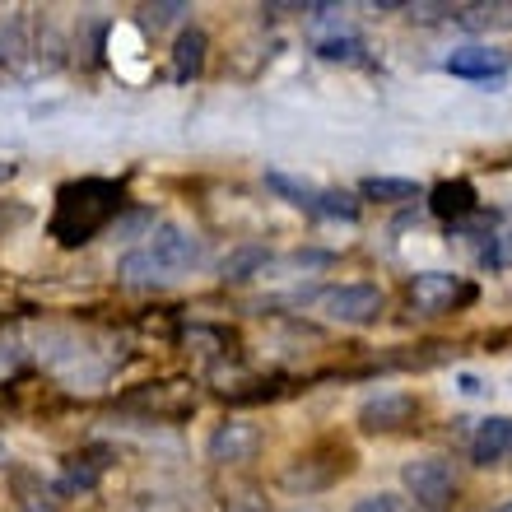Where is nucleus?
<instances>
[{
  "mask_svg": "<svg viewBox=\"0 0 512 512\" xmlns=\"http://www.w3.org/2000/svg\"><path fill=\"white\" fill-rule=\"evenodd\" d=\"M149 24H173V19H182V14H191V5H149Z\"/></svg>",
  "mask_w": 512,
  "mask_h": 512,
  "instance_id": "6ab92c4d",
  "label": "nucleus"
},
{
  "mask_svg": "<svg viewBox=\"0 0 512 512\" xmlns=\"http://www.w3.org/2000/svg\"><path fill=\"white\" fill-rule=\"evenodd\" d=\"M494 512H512V499H508V503H499V508H494Z\"/></svg>",
  "mask_w": 512,
  "mask_h": 512,
  "instance_id": "5701e85b",
  "label": "nucleus"
},
{
  "mask_svg": "<svg viewBox=\"0 0 512 512\" xmlns=\"http://www.w3.org/2000/svg\"><path fill=\"white\" fill-rule=\"evenodd\" d=\"M508 247H512V233H508Z\"/></svg>",
  "mask_w": 512,
  "mask_h": 512,
  "instance_id": "b1692460",
  "label": "nucleus"
},
{
  "mask_svg": "<svg viewBox=\"0 0 512 512\" xmlns=\"http://www.w3.org/2000/svg\"><path fill=\"white\" fill-rule=\"evenodd\" d=\"M98 471H103V461H70V471H66V480H61V489L66 494H75V489H94L98 485Z\"/></svg>",
  "mask_w": 512,
  "mask_h": 512,
  "instance_id": "dca6fc26",
  "label": "nucleus"
},
{
  "mask_svg": "<svg viewBox=\"0 0 512 512\" xmlns=\"http://www.w3.org/2000/svg\"><path fill=\"white\" fill-rule=\"evenodd\" d=\"M24 512H56V503H52V499H42V494H38V499H28V503H24Z\"/></svg>",
  "mask_w": 512,
  "mask_h": 512,
  "instance_id": "aec40b11",
  "label": "nucleus"
},
{
  "mask_svg": "<svg viewBox=\"0 0 512 512\" xmlns=\"http://www.w3.org/2000/svg\"><path fill=\"white\" fill-rule=\"evenodd\" d=\"M401 480H405V489L415 494L419 508H429V512L447 508V499L457 494V475H452V466H447L443 457L410 461V466L401 471Z\"/></svg>",
  "mask_w": 512,
  "mask_h": 512,
  "instance_id": "7ed1b4c3",
  "label": "nucleus"
},
{
  "mask_svg": "<svg viewBox=\"0 0 512 512\" xmlns=\"http://www.w3.org/2000/svg\"><path fill=\"white\" fill-rule=\"evenodd\" d=\"M368 196V201H387V205H396V201H415L419 196V187L410 182V177H368L364 187H359Z\"/></svg>",
  "mask_w": 512,
  "mask_h": 512,
  "instance_id": "ddd939ff",
  "label": "nucleus"
},
{
  "mask_svg": "<svg viewBox=\"0 0 512 512\" xmlns=\"http://www.w3.org/2000/svg\"><path fill=\"white\" fill-rule=\"evenodd\" d=\"M508 443H512V419L508 415H489L471 438V461L475 466H499L508 457Z\"/></svg>",
  "mask_w": 512,
  "mask_h": 512,
  "instance_id": "1a4fd4ad",
  "label": "nucleus"
},
{
  "mask_svg": "<svg viewBox=\"0 0 512 512\" xmlns=\"http://www.w3.org/2000/svg\"><path fill=\"white\" fill-rule=\"evenodd\" d=\"M256 447H261V429L247 424V419H229V424H219V429L210 433L205 452H210V461H219V466H243V461L256 457Z\"/></svg>",
  "mask_w": 512,
  "mask_h": 512,
  "instance_id": "423d86ee",
  "label": "nucleus"
},
{
  "mask_svg": "<svg viewBox=\"0 0 512 512\" xmlns=\"http://www.w3.org/2000/svg\"><path fill=\"white\" fill-rule=\"evenodd\" d=\"M154 261H159L168 275H187L191 266H201V256H205V247H201V238L196 233H187V229H177V224H163L154 238H149V247H145Z\"/></svg>",
  "mask_w": 512,
  "mask_h": 512,
  "instance_id": "20e7f679",
  "label": "nucleus"
},
{
  "mask_svg": "<svg viewBox=\"0 0 512 512\" xmlns=\"http://www.w3.org/2000/svg\"><path fill=\"white\" fill-rule=\"evenodd\" d=\"M266 182H270L275 191H280V196H289V201H294L298 210H308V215H317V196H322L317 187H308V182H294V177H284V173H270Z\"/></svg>",
  "mask_w": 512,
  "mask_h": 512,
  "instance_id": "2eb2a0df",
  "label": "nucleus"
},
{
  "mask_svg": "<svg viewBox=\"0 0 512 512\" xmlns=\"http://www.w3.org/2000/svg\"><path fill=\"white\" fill-rule=\"evenodd\" d=\"M117 275H122V284L126 289H159V284H168L173 275L154 261V256L140 247V252H131V256H122V266H117Z\"/></svg>",
  "mask_w": 512,
  "mask_h": 512,
  "instance_id": "f8f14e48",
  "label": "nucleus"
},
{
  "mask_svg": "<svg viewBox=\"0 0 512 512\" xmlns=\"http://www.w3.org/2000/svg\"><path fill=\"white\" fill-rule=\"evenodd\" d=\"M429 210L438 219H466L475 210V187L471 182H438L429 191Z\"/></svg>",
  "mask_w": 512,
  "mask_h": 512,
  "instance_id": "9b49d317",
  "label": "nucleus"
},
{
  "mask_svg": "<svg viewBox=\"0 0 512 512\" xmlns=\"http://www.w3.org/2000/svg\"><path fill=\"white\" fill-rule=\"evenodd\" d=\"M452 303H471V289L457 280V275H447V270H424L410 280V308L433 317V312H447Z\"/></svg>",
  "mask_w": 512,
  "mask_h": 512,
  "instance_id": "39448f33",
  "label": "nucleus"
},
{
  "mask_svg": "<svg viewBox=\"0 0 512 512\" xmlns=\"http://www.w3.org/2000/svg\"><path fill=\"white\" fill-rule=\"evenodd\" d=\"M415 396H405V391H378L373 401H364L359 410V424L368 433H391V429H405L410 419H415Z\"/></svg>",
  "mask_w": 512,
  "mask_h": 512,
  "instance_id": "0eeeda50",
  "label": "nucleus"
},
{
  "mask_svg": "<svg viewBox=\"0 0 512 512\" xmlns=\"http://www.w3.org/2000/svg\"><path fill=\"white\" fill-rule=\"evenodd\" d=\"M122 215V187L117 182H103V177H84V182H70L56 196V215H52V238L61 247H80L89 243L94 233H103L112 219Z\"/></svg>",
  "mask_w": 512,
  "mask_h": 512,
  "instance_id": "f257e3e1",
  "label": "nucleus"
},
{
  "mask_svg": "<svg viewBox=\"0 0 512 512\" xmlns=\"http://www.w3.org/2000/svg\"><path fill=\"white\" fill-rule=\"evenodd\" d=\"M10 177H14V163H0V187H5Z\"/></svg>",
  "mask_w": 512,
  "mask_h": 512,
  "instance_id": "412c9836",
  "label": "nucleus"
},
{
  "mask_svg": "<svg viewBox=\"0 0 512 512\" xmlns=\"http://www.w3.org/2000/svg\"><path fill=\"white\" fill-rule=\"evenodd\" d=\"M382 289L373 284H336V289H326L322 294V312L331 322H345V326H368L382 317Z\"/></svg>",
  "mask_w": 512,
  "mask_h": 512,
  "instance_id": "f03ea898",
  "label": "nucleus"
},
{
  "mask_svg": "<svg viewBox=\"0 0 512 512\" xmlns=\"http://www.w3.org/2000/svg\"><path fill=\"white\" fill-rule=\"evenodd\" d=\"M447 70L461 75V80H499L508 70V52H499V47H461V52L447 56Z\"/></svg>",
  "mask_w": 512,
  "mask_h": 512,
  "instance_id": "6e6552de",
  "label": "nucleus"
},
{
  "mask_svg": "<svg viewBox=\"0 0 512 512\" xmlns=\"http://www.w3.org/2000/svg\"><path fill=\"white\" fill-rule=\"evenodd\" d=\"M508 452H512V443H508Z\"/></svg>",
  "mask_w": 512,
  "mask_h": 512,
  "instance_id": "393cba45",
  "label": "nucleus"
},
{
  "mask_svg": "<svg viewBox=\"0 0 512 512\" xmlns=\"http://www.w3.org/2000/svg\"><path fill=\"white\" fill-rule=\"evenodd\" d=\"M354 512H401V499L396 494H368V499L354 503Z\"/></svg>",
  "mask_w": 512,
  "mask_h": 512,
  "instance_id": "a211bd4d",
  "label": "nucleus"
},
{
  "mask_svg": "<svg viewBox=\"0 0 512 512\" xmlns=\"http://www.w3.org/2000/svg\"><path fill=\"white\" fill-rule=\"evenodd\" d=\"M5 461H10V452H5V438H0V466H5Z\"/></svg>",
  "mask_w": 512,
  "mask_h": 512,
  "instance_id": "4be33fe9",
  "label": "nucleus"
},
{
  "mask_svg": "<svg viewBox=\"0 0 512 512\" xmlns=\"http://www.w3.org/2000/svg\"><path fill=\"white\" fill-rule=\"evenodd\" d=\"M270 256L261 252V247H238V252L229 256V261H224V270H219V275H224V284H238V280H252L256 270L266 266Z\"/></svg>",
  "mask_w": 512,
  "mask_h": 512,
  "instance_id": "4468645a",
  "label": "nucleus"
},
{
  "mask_svg": "<svg viewBox=\"0 0 512 512\" xmlns=\"http://www.w3.org/2000/svg\"><path fill=\"white\" fill-rule=\"evenodd\" d=\"M205 52H210V38L201 28H182L173 42V75L177 80H196L205 66Z\"/></svg>",
  "mask_w": 512,
  "mask_h": 512,
  "instance_id": "9d476101",
  "label": "nucleus"
},
{
  "mask_svg": "<svg viewBox=\"0 0 512 512\" xmlns=\"http://www.w3.org/2000/svg\"><path fill=\"white\" fill-rule=\"evenodd\" d=\"M317 52H322L326 61H364V42L359 38H322Z\"/></svg>",
  "mask_w": 512,
  "mask_h": 512,
  "instance_id": "f3484780",
  "label": "nucleus"
}]
</instances>
